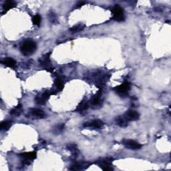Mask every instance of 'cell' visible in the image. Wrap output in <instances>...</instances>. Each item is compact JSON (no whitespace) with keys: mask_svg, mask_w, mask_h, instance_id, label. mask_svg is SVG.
<instances>
[{"mask_svg":"<svg viewBox=\"0 0 171 171\" xmlns=\"http://www.w3.org/2000/svg\"><path fill=\"white\" fill-rule=\"evenodd\" d=\"M36 49V43L32 40H27L24 41L21 46L20 50L24 55H30L32 54Z\"/></svg>","mask_w":171,"mask_h":171,"instance_id":"6da1fadb","label":"cell"},{"mask_svg":"<svg viewBox=\"0 0 171 171\" xmlns=\"http://www.w3.org/2000/svg\"><path fill=\"white\" fill-rule=\"evenodd\" d=\"M96 164L104 170H112V159L110 158H104L100 160H98L96 162Z\"/></svg>","mask_w":171,"mask_h":171,"instance_id":"7a4b0ae2","label":"cell"},{"mask_svg":"<svg viewBox=\"0 0 171 171\" xmlns=\"http://www.w3.org/2000/svg\"><path fill=\"white\" fill-rule=\"evenodd\" d=\"M113 14L112 19L116 21H124V14L123 9L119 5H115L112 10Z\"/></svg>","mask_w":171,"mask_h":171,"instance_id":"3957f363","label":"cell"},{"mask_svg":"<svg viewBox=\"0 0 171 171\" xmlns=\"http://www.w3.org/2000/svg\"><path fill=\"white\" fill-rule=\"evenodd\" d=\"M52 94H55L54 92H52L51 91H46L44 92L40 93L38 95L36 96L35 98V102L36 104L40 105H43L46 103V102Z\"/></svg>","mask_w":171,"mask_h":171,"instance_id":"277c9868","label":"cell"},{"mask_svg":"<svg viewBox=\"0 0 171 171\" xmlns=\"http://www.w3.org/2000/svg\"><path fill=\"white\" fill-rule=\"evenodd\" d=\"M19 156L23 159L22 163L26 165H28L30 164L31 161L36 158L37 154L36 152H28L21 153L19 154Z\"/></svg>","mask_w":171,"mask_h":171,"instance_id":"5b68a950","label":"cell"},{"mask_svg":"<svg viewBox=\"0 0 171 171\" xmlns=\"http://www.w3.org/2000/svg\"><path fill=\"white\" fill-rule=\"evenodd\" d=\"M130 89V84L128 82H124L122 84L114 88V90L117 94L120 96H125L128 94V91Z\"/></svg>","mask_w":171,"mask_h":171,"instance_id":"8992f818","label":"cell"},{"mask_svg":"<svg viewBox=\"0 0 171 171\" xmlns=\"http://www.w3.org/2000/svg\"><path fill=\"white\" fill-rule=\"evenodd\" d=\"M49 56H50V53H48V54L43 55L40 60V66L47 70L52 71L53 68L51 67V62L50 59H49Z\"/></svg>","mask_w":171,"mask_h":171,"instance_id":"52a82bcc","label":"cell"},{"mask_svg":"<svg viewBox=\"0 0 171 171\" xmlns=\"http://www.w3.org/2000/svg\"><path fill=\"white\" fill-rule=\"evenodd\" d=\"M123 145L126 148L131 150H139L142 147V145L140 143L137 142L133 140H124L122 141Z\"/></svg>","mask_w":171,"mask_h":171,"instance_id":"ba28073f","label":"cell"},{"mask_svg":"<svg viewBox=\"0 0 171 171\" xmlns=\"http://www.w3.org/2000/svg\"><path fill=\"white\" fill-rule=\"evenodd\" d=\"M104 126V122L100 120H94L83 124L84 128H91L92 129H100Z\"/></svg>","mask_w":171,"mask_h":171,"instance_id":"9c48e42d","label":"cell"},{"mask_svg":"<svg viewBox=\"0 0 171 171\" xmlns=\"http://www.w3.org/2000/svg\"><path fill=\"white\" fill-rule=\"evenodd\" d=\"M127 120L128 121H136L138 120L140 118V114L138 112L135 110H128L124 115Z\"/></svg>","mask_w":171,"mask_h":171,"instance_id":"30bf717a","label":"cell"},{"mask_svg":"<svg viewBox=\"0 0 171 171\" xmlns=\"http://www.w3.org/2000/svg\"><path fill=\"white\" fill-rule=\"evenodd\" d=\"M30 114L31 116L35 117L36 119H43L46 116V114L43 110L39 109V108H31L30 110Z\"/></svg>","mask_w":171,"mask_h":171,"instance_id":"8fae6325","label":"cell"},{"mask_svg":"<svg viewBox=\"0 0 171 171\" xmlns=\"http://www.w3.org/2000/svg\"><path fill=\"white\" fill-rule=\"evenodd\" d=\"M90 164L88 163H78L73 164L70 168L71 170H84L88 168Z\"/></svg>","mask_w":171,"mask_h":171,"instance_id":"7c38bea8","label":"cell"},{"mask_svg":"<svg viewBox=\"0 0 171 171\" xmlns=\"http://www.w3.org/2000/svg\"><path fill=\"white\" fill-rule=\"evenodd\" d=\"M15 5H16V4L13 1H10H10H6L4 4V5H3L2 14H5L6 12H8L9 10H11V9L15 7Z\"/></svg>","mask_w":171,"mask_h":171,"instance_id":"4fadbf2b","label":"cell"},{"mask_svg":"<svg viewBox=\"0 0 171 171\" xmlns=\"http://www.w3.org/2000/svg\"><path fill=\"white\" fill-rule=\"evenodd\" d=\"M2 64L9 68H14L16 66V62L11 58H5L2 61Z\"/></svg>","mask_w":171,"mask_h":171,"instance_id":"5bb4252c","label":"cell"},{"mask_svg":"<svg viewBox=\"0 0 171 171\" xmlns=\"http://www.w3.org/2000/svg\"><path fill=\"white\" fill-rule=\"evenodd\" d=\"M116 124H118V125L120 126V127H122V128L126 127L128 124V121L127 120V119H126L125 117H124V115H123V116L116 117Z\"/></svg>","mask_w":171,"mask_h":171,"instance_id":"9a60e30c","label":"cell"},{"mask_svg":"<svg viewBox=\"0 0 171 171\" xmlns=\"http://www.w3.org/2000/svg\"><path fill=\"white\" fill-rule=\"evenodd\" d=\"M22 112H23L22 105H21V104H19L10 111V114L13 115V116H20L21 113H22Z\"/></svg>","mask_w":171,"mask_h":171,"instance_id":"2e32d148","label":"cell"},{"mask_svg":"<svg viewBox=\"0 0 171 171\" xmlns=\"http://www.w3.org/2000/svg\"><path fill=\"white\" fill-rule=\"evenodd\" d=\"M86 26L85 25L83 24H78L76 25V26H74L72 27H71L70 31L71 32V33H76L82 32V31L84 30V29L85 28Z\"/></svg>","mask_w":171,"mask_h":171,"instance_id":"e0dca14e","label":"cell"},{"mask_svg":"<svg viewBox=\"0 0 171 171\" xmlns=\"http://www.w3.org/2000/svg\"><path fill=\"white\" fill-rule=\"evenodd\" d=\"M11 124H12V122H11V121H9V120L4 121V122H2L1 123V125H0V128H1L2 130H8L11 126Z\"/></svg>","mask_w":171,"mask_h":171,"instance_id":"ac0fdd59","label":"cell"},{"mask_svg":"<svg viewBox=\"0 0 171 171\" xmlns=\"http://www.w3.org/2000/svg\"><path fill=\"white\" fill-rule=\"evenodd\" d=\"M55 86L58 91H61L64 88V83L60 78H57L55 80Z\"/></svg>","mask_w":171,"mask_h":171,"instance_id":"d6986e66","label":"cell"},{"mask_svg":"<svg viewBox=\"0 0 171 171\" xmlns=\"http://www.w3.org/2000/svg\"><path fill=\"white\" fill-rule=\"evenodd\" d=\"M88 108V104L87 102H82L79 106L77 108V111H79V112H82V111H84L86 110Z\"/></svg>","mask_w":171,"mask_h":171,"instance_id":"ffe728a7","label":"cell"},{"mask_svg":"<svg viewBox=\"0 0 171 171\" xmlns=\"http://www.w3.org/2000/svg\"><path fill=\"white\" fill-rule=\"evenodd\" d=\"M41 20H42L41 16L38 14L34 15V16L32 17V22L34 25H36V26H39L40 23H41Z\"/></svg>","mask_w":171,"mask_h":171,"instance_id":"44dd1931","label":"cell"},{"mask_svg":"<svg viewBox=\"0 0 171 171\" xmlns=\"http://www.w3.org/2000/svg\"><path fill=\"white\" fill-rule=\"evenodd\" d=\"M67 148L68 150L71 151L72 153H76V152L78 151V148L76 144H68L67 146Z\"/></svg>","mask_w":171,"mask_h":171,"instance_id":"7402d4cb","label":"cell"},{"mask_svg":"<svg viewBox=\"0 0 171 171\" xmlns=\"http://www.w3.org/2000/svg\"><path fill=\"white\" fill-rule=\"evenodd\" d=\"M100 102V95H96L95 97L92 99V104L94 106H97Z\"/></svg>","mask_w":171,"mask_h":171,"instance_id":"603a6c76","label":"cell"},{"mask_svg":"<svg viewBox=\"0 0 171 171\" xmlns=\"http://www.w3.org/2000/svg\"><path fill=\"white\" fill-rule=\"evenodd\" d=\"M49 20H50V21L52 23H54L55 21H56V16H55V14L53 13V12H50V13H49Z\"/></svg>","mask_w":171,"mask_h":171,"instance_id":"cb8c5ba5","label":"cell"},{"mask_svg":"<svg viewBox=\"0 0 171 171\" xmlns=\"http://www.w3.org/2000/svg\"><path fill=\"white\" fill-rule=\"evenodd\" d=\"M64 128V124H61V125H58L56 126V128H54V130H55L54 132H55L56 133H60L61 131H62V130H63Z\"/></svg>","mask_w":171,"mask_h":171,"instance_id":"d4e9b609","label":"cell"},{"mask_svg":"<svg viewBox=\"0 0 171 171\" xmlns=\"http://www.w3.org/2000/svg\"><path fill=\"white\" fill-rule=\"evenodd\" d=\"M86 4V2H82V1H81V2H78V4H76V7L77 8H80V7H82V5H84Z\"/></svg>","mask_w":171,"mask_h":171,"instance_id":"484cf974","label":"cell"}]
</instances>
